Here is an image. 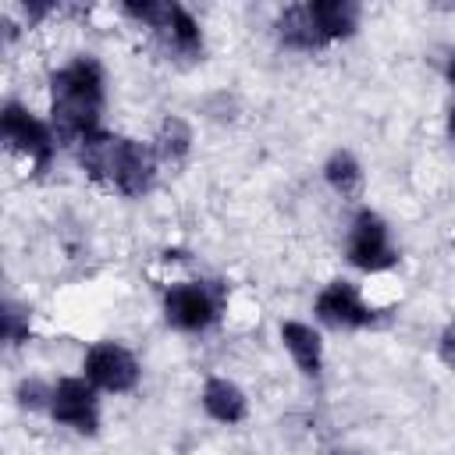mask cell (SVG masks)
Instances as JSON below:
<instances>
[{
  "instance_id": "cell-1",
  "label": "cell",
  "mask_w": 455,
  "mask_h": 455,
  "mask_svg": "<svg viewBox=\"0 0 455 455\" xmlns=\"http://www.w3.org/2000/svg\"><path fill=\"white\" fill-rule=\"evenodd\" d=\"M107 103V78L96 57L78 53L50 75V124L60 142L75 146L78 139L100 132Z\"/></svg>"
},
{
  "instance_id": "cell-2",
  "label": "cell",
  "mask_w": 455,
  "mask_h": 455,
  "mask_svg": "<svg viewBox=\"0 0 455 455\" xmlns=\"http://www.w3.org/2000/svg\"><path fill=\"white\" fill-rule=\"evenodd\" d=\"M75 156L85 167L89 178H96L100 185L114 188L117 196H146L156 181V153L153 146L128 139V135H114V132H92L85 139L75 142Z\"/></svg>"
},
{
  "instance_id": "cell-3",
  "label": "cell",
  "mask_w": 455,
  "mask_h": 455,
  "mask_svg": "<svg viewBox=\"0 0 455 455\" xmlns=\"http://www.w3.org/2000/svg\"><path fill=\"white\" fill-rule=\"evenodd\" d=\"M0 135H4V146L14 156H21L36 174H43L50 167V160L57 153V142H60L57 132H53V124L43 121V117H36L18 100H7L0 107Z\"/></svg>"
},
{
  "instance_id": "cell-4",
  "label": "cell",
  "mask_w": 455,
  "mask_h": 455,
  "mask_svg": "<svg viewBox=\"0 0 455 455\" xmlns=\"http://www.w3.org/2000/svg\"><path fill=\"white\" fill-rule=\"evenodd\" d=\"M224 306L220 288L213 281H181L164 291V320L181 334H203L217 323Z\"/></svg>"
},
{
  "instance_id": "cell-5",
  "label": "cell",
  "mask_w": 455,
  "mask_h": 455,
  "mask_svg": "<svg viewBox=\"0 0 455 455\" xmlns=\"http://www.w3.org/2000/svg\"><path fill=\"white\" fill-rule=\"evenodd\" d=\"M345 256L355 270L363 274H380L391 270L398 263V249L391 242V228L380 213H373L370 206L355 210L352 224H348V238H345Z\"/></svg>"
},
{
  "instance_id": "cell-6",
  "label": "cell",
  "mask_w": 455,
  "mask_h": 455,
  "mask_svg": "<svg viewBox=\"0 0 455 455\" xmlns=\"http://www.w3.org/2000/svg\"><path fill=\"white\" fill-rule=\"evenodd\" d=\"M82 377H85L96 391L128 395V391L139 384L142 366H139L135 352L124 348L121 341H96V345L82 355Z\"/></svg>"
},
{
  "instance_id": "cell-7",
  "label": "cell",
  "mask_w": 455,
  "mask_h": 455,
  "mask_svg": "<svg viewBox=\"0 0 455 455\" xmlns=\"http://www.w3.org/2000/svg\"><path fill=\"white\" fill-rule=\"evenodd\" d=\"M313 313L320 323L334 327V331H363V327H373L377 323V309L363 299L359 284L338 277V281H327L313 302Z\"/></svg>"
},
{
  "instance_id": "cell-8",
  "label": "cell",
  "mask_w": 455,
  "mask_h": 455,
  "mask_svg": "<svg viewBox=\"0 0 455 455\" xmlns=\"http://www.w3.org/2000/svg\"><path fill=\"white\" fill-rule=\"evenodd\" d=\"M46 412L53 416V423H60L82 437L100 434V398L85 377H60L53 384V398H50Z\"/></svg>"
},
{
  "instance_id": "cell-9",
  "label": "cell",
  "mask_w": 455,
  "mask_h": 455,
  "mask_svg": "<svg viewBox=\"0 0 455 455\" xmlns=\"http://www.w3.org/2000/svg\"><path fill=\"white\" fill-rule=\"evenodd\" d=\"M153 32L178 57H199L203 53V25L185 4H164L160 18L153 21Z\"/></svg>"
},
{
  "instance_id": "cell-10",
  "label": "cell",
  "mask_w": 455,
  "mask_h": 455,
  "mask_svg": "<svg viewBox=\"0 0 455 455\" xmlns=\"http://www.w3.org/2000/svg\"><path fill=\"white\" fill-rule=\"evenodd\" d=\"M281 345L284 352L291 355L295 370L302 377H320L323 373V338L313 323H302V320H284L281 323Z\"/></svg>"
},
{
  "instance_id": "cell-11",
  "label": "cell",
  "mask_w": 455,
  "mask_h": 455,
  "mask_svg": "<svg viewBox=\"0 0 455 455\" xmlns=\"http://www.w3.org/2000/svg\"><path fill=\"white\" fill-rule=\"evenodd\" d=\"M199 402H203L206 416H210L213 423H224V427H235V423H242V419L249 416V398H245V391H242L235 380H228V377H206Z\"/></svg>"
},
{
  "instance_id": "cell-12",
  "label": "cell",
  "mask_w": 455,
  "mask_h": 455,
  "mask_svg": "<svg viewBox=\"0 0 455 455\" xmlns=\"http://www.w3.org/2000/svg\"><path fill=\"white\" fill-rule=\"evenodd\" d=\"M274 28H277V39H281L288 50L316 53V50H323V46H327L306 4H288V7H281V11H277V18H274Z\"/></svg>"
},
{
  "instance_id": "cell-13",
  "label": "cell",
  "mask_w": 455,
  "mask_h": 455,
  "mask_svg": "<svg viewBox=\"0 0 455 455\" xmlns=\"http://www.w3.org/2000/svg\"><path fill=\"white\" fill-rule=\"evenodd\" d=\"M323 43H341V39H352L355 28H359V18H363V7L352 4V0H309L306 4Z\"/></svg>"
},
{
  "instance_id": "cell-14",
  "label": "cell",
  "mask_w": 455,
  "mask_h": 455,
  "mask_svg": "<svg viewBox=\"0 0 455 455\" xmlns=\"http://www.w3.org/2000/svg\"><path fill=\"white\" fill-rule=\"evenodd\" d=\"M323 181H327L341 199H359V196H363V185H366V174H363V164L355 160L352 149H334V153L323 160Z\"/></svg>"
},
{
  "instance_id": "cell-15",
  "label": "cell",
  "mask_w": 455,
  "mask_h": 455,
  "mask_svg": "<svg viewBox=\"0 0 455 455\" xmlns=\"http://www.w3.org/2000/svg\"><path fill=\"white\" fill-rule=\"evenodd\" d=\"M188 149H192V128H188V121H181V117H164V124H160V132H156V139H153L156 160H164V164H181V160L188 156Z\"/></svg>"
},
{
  "instance_id": "cell-16",
  "label": "cell",
  "mask_w": 455,
  "mask_h": 455,
  "mask_svg": "<svg viewBox=\"0 0 455 455\" xmlns=\"http://www.w3.org/2000/svg\"><path fill=\"white\" fill-rule=\"evenodd\" d=\"M4 341L7 345H21L28 341V309H21L18 302H4Z\"/></svg>"
},
{
  "instance_id": "cell-17",
  "label": "cell",
  "mask_w": 455,
  "mask_h": 455,
  "mask_svg": "<svg viewBox=\"0 0 455 455\" xmlns=\"http://www.w3.org/2000/svg\"><path fill=\"white\" fill-rule=\"evenodd\" d=\"M14 395H18V405H21V409H50L53 384H43L39 377H32V380H21Z\"/></svg>"
},
{
  "instance_id": "cell-18",
  "label": "cell",
  "mask_w": 455,
  "mask_h": 455,
  "mask_svg": "<svg viewBox=\"0 0 455 455\" xmlns=\"http://www.w3.org/2000/svg\"><path fill=\"white\" fill-rule=\"evenodd\" d=\"M437 359L448 366V370H455V320L441 331V338H437Z\"/></svg>"
},
{
  "instance_id": "cell-19",
  "label": "cell",
  "mask_w": 455,
  "mask_h": 455,
  "mask_svg": "<svg viewBox=\"0 0 455 455\" xmlns=\"http://www.w3.org/2000/svg\"><path fill=\"white\" fill-rule=\"evenodd\" d=\"M441 71H444V78H448V85L455 89V50H451V53L444 57V68H441Z\"/></svg>"
},
{
  "instance_id": "cell-20",
  "label": "cell",
  "mask_w": 455,
  "mask_h": 455,
  "mask_svg": "<svg viewBox=\"0 0 455 455\" xmlns=\"http://www.w3.org/2000/svg\"><path fill=\"white\" fill-rule=\"evenodd\" d=\"M448 135H451V139H455V107H451V110H448Z\"/></svg>"
}]
</instances>
